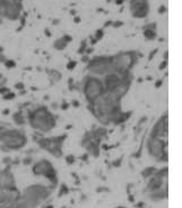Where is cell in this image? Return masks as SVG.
I'll return each mask as SVG.
<instances>
[{
	"instance_id": "cell-2",
	"label": "cell",
	"mask_w": 182,
	"mask_h": 208,
	"mask_svg": "<svg viewBox=\"0 0 182 208\" xmlns=\"http://www.w3.org/2000/svg\"><path fill=\"white\" fill-rule=\"evenodd\" d=\"M31 126L41 132H49L56 126V118L45 107H39L35 110L29 112V115Z\"/></svg>"
},
{
	"instance_id": "cell-41",
	"label": "cell",
	"mask_w": 182,
	"mask_h": 208,
	"mask_svg": "<svg viewBox=\"0 0 182 208\" xmlns=\"http://www.w3.org/2000/svg\"><path fill=\"white\" fill-rule=\"evenodd\" d=\"M46 208H53V206H48Z\"/></svg>"
},
{
	"instance_id": "cell-42",
	"label": "cell",
	"mask_w": 182,
	"mask_h": 208,
	"mask_svg": "<svg viewBox=\"0 0 182 208\" xmlns=\"http://www.w3.org/2000/svg\"><path fill=\"white\" fill-rule=\"evenodd\" d=\"M117 208H126V207H121V206H120V207H117Z\"/></svg>"
},
{
	"instance_id": "cell-15",
	"label": "cell",
	"mask_w": 182,
	"mask_h": 208,
	"mask_svg": "<svg viewBox=\"0 0 182 208\" xmlns=\"http://www.w3.org/2000/svg\"><path fill=\"white\" fill-rule=\"evenodd\" d=\"M15 186V180L9 168L0 173V189H11Z\"/></svg>"
},
{
	"instance_id": "cell-7",
	"label": "cell",
	"mask_w": 182,
	"mask_h": 208,
	"mask_svg": "<svg viewBox=\"0 0 182 208\" xmlns=\"http://www.w3.org/2000/svg\"><path fill=\"white\" fill-rule=\"evenodd\" d=\"M104 92H105L104 84L97 77H94V76L86 77V80L84 82V93L89 104L94 103Z\"/></svg>"
},
{
	"instance_id": "cell-33",
	"label": "cell",
	"mask_w": 182,
	"mask_h": 208,
	"mask_svg": "<svg viewBox=\"0 0 182 208\" xmlns=\"http://www.w3.org/2000/svg\"><path fill=\"white\" fill-rule=\"evenodd\" d=\"M162 83H163V81H162V80H158V81H156V83H155V87H156V88H160L161 85H162Z\"/></svg>"
},
{
	"instance_id": "cell-5",
	"label": "cell",
	"mask_w": 182,
	"mask_h": 208,
	"mask_svg": "<svg viewBox=\"0 0 182 208\" xmlns=\"http://www.w3.org/2000/svg\"><path fill=\"white\" fill-rule=\"evenodd\" d=\"M106 131L104 129H96L94 131H89L86 133L85 138L83 139V147L94 157H98L100 155V142L101 139L105 135Z\"/></svg>"
},
{
	"instance_id": "cell-25",
	"label": "cell",
	"mask_w": 182,
	"mask_h": 208,
	"mask_svg": "<svg viewBox=\"0 0 182 208\" xmlns=\"http://www.w3.org/2000/svg\"><path fill=\"white\" fill-rule=\"evenodd\" d=\"M51 75L53 76V79H54L56 81H58L59 79H61V74H60V73H58L57 71H52Z\"/></svg>"
},
{
	"instance_id": "cell-11",
	"label": "cell",
	"mask_w": 182,
	"mask_h": 208,
	"mask_svg": "<svg viewBox=\"0 0 182 208\" xmlns=\"http://www.w3.org/2000/svg\"><path fill=\"white\" fill-rule=\"evenodd\" d=\"M33 173L35 175H43L46 178H49L53 184H57L58 180H57V173L49 160L46 159H42L40 162H37L34 166H33Z\"/></svg>"
},
{
	"instance_id": "cell-3",
	"label": "cell",
	"mask_w": 182,
	"mask_h": 208,
	"mask_svg": "<svg viewBox=\"0 0 182 208\" xmlns=\"http://www.w3.org/2000/svg\"><path fill=\"white\" fill-rule=\"evenodd\" d=\"M50 194V190L44 186L34 184L25 189L24 194L21 197V200L25 208H35L42 201H44Z\"/></svg>"
},
{
	"instance_id": "cell-34",
	"label": "cell",
	"mask_w": 182,
	"mask_h": 208,
	"mask_svg": "<svg viewBox=\"0 0 182 208\" xmlns=\"http://www.w3.org/2000/svg\"><path fill=\"white\" fill-rule=\"evenodd\" d=\"M83 61H84V63H88V61H89V58H88V56H84V57H83Z\"/></svg>"
},
{
	"instance_id": "cell-39",
	"label": "cell",
	"mask_w": 182,
	"mask_h": 208,
	"mask_svg": "<svg viewBox=\"0 0 182 208\" xmlns=\"http://www.w3.org/2000/svg\"><path fill=\"white\" fill-rule=\"evenodd\" d=\"M45 34H46L48 37H50V32H49V30H45Z\"/></svg>"
},
{
	"instance_id": "cell-32",
	"label": "cell",
	"mask_w": 182,
	"mask_h": 208,
	"mask_svg": "<svg viewBox=\"0 0 182 208\" xmlns=\"http://www.w3.org/2000/svg\"><path fill=\"white\" fill-rule=\"evenodd\" d=\"M67 163H68V164H73L74 163V157L73 156H68V157H67Z\"/></svg>"
},
{
	"instance_id": "cell-10",
	"label": "cell",
	"mask_w": 182,
	"mask_h": 208,
	"mask_svg": "<svg viewBox=\"0 0 182 208\" xmlns=\"http://www.w3.org/2000/svg\"><path fill=\"white\" fill-rule=\"evenodd\" d=\"M22 0H0V16L8 20H17L22 12Z\"/></svg>"
},
{
	"instance_id": "cell-8",
	"label": "cell",
	"mask_w": 182,
	"mask_h": 208,
	"mask_svg": "<svg viewBox=\"0 0 182 208\" xmlns=\"http://www.w3.org/2000/svg\"><path fill=\"white\" fill-rule=\"evenodd\" d=\"M67 135L52 136V138H41L37 140V143L41 148L46 150L49 154L54 157H60L62 155V144L65 142Z\"/></svg>"
},
{
	"instance_id": "cell-12",
	"label": "cell",
	"mask_w": 182,
	"mask_h": 208,
	"mask_svg": "<svg viewBox=\"0 0 182 208\" xmlns=\"http://www.w3.org/2000/svg\"><path fill=\"white\" fill-rule=\"evenodd\" d=\"M19 197L16 188L0 189V208H15Z\"/></svg>"
},
{
	"instance_id": "cell-1",
	"label": "cell",
	"mask_w": 182,
	"mask_h": 208,
	"mask_svg": "<svg viewBox=\"0 0 182 208\" xmlns=\"http://www.w3.org/2000/svg\"><path fill=\"white\" fill-rule=\"evenodd\" d=\"M121 98L113 93L104 92L100 98H97L94 103H92L89 108L94 116L102 124H117L118 118L121 114L120 108Z\"/></svg>"
},
{
	"instance_id": "cell-29",
	"label": "cell",
	"mask_w": 182,
	"mask_h": 208,
	"mask_svg": "<svg viewBox=\"0 0 182 208\" xmlns=\"http://www.w3.org/2000/svg\"><path fill=\"white\" fill-rule=\"evenodd\" d=\"M7 92H9L8 88H6V87H2V88H0V95H5V93H7Z\"/></svg>"
},
{
	"instance_id": "cell-35",
	"label": "cell",
	"mask_w": 182,
	"mask_h": 208,
	"mask_svg": "<svg viewBox=\"0 0 182 208\" xmlns=\"http://www.w3.org/2000/svg\"><path fill=\"white\" fill-rule=\"evenodd\" d=\"M124 0H116V4L117 5H121V4H123Z\"/></svg>"
},
{
	"instance_id": "cell-13",
	"label": "cell",
	"mask_w": 182,
	"mask_h": 208,
	"mask_svg": "<svg viewBox=\"0 0 182 208\" xmlns=\"http://www.w3.org/2000/svg\"><path fill=\"white\" fill-rule=\"evenodd\" d=\"M131 14L136 18H144L149 12L148 0H131L130 1Z\"/></svg>"
},
{
	"instance_id": "cell-6",
	"label": "cell",
	"mask_w": 182,
	"mask_h": 208,
	"mask_svg": "<svg viewBox=\"0 0 182 208\" xmlns=\"http://www.w3.org/2000/svg\"><path fill=\"white\" fill-rule=\"evenodd\" d=\"M88 71L95 75H108L116 73L112 57H95L88 61Z\"/></svg>"
},
{
	"instance_id": "cell-27",
	"label": "cell",
	"mask_w": 182,
	"mask_h": 208,
	"mask_svg": "<svg viewBox=\"0 0 182 208\" xmlns=\"http://www.w3.org/2000/svg\"><path fill=\"white\" fill-rule=\"evenodd\" d=\"M113 27H120V26H122L123 25V22H121V21H117V22H112L111 24Z\"/></svg>"
},
{
	"instance_id": "cell-38",
	"label": "cell",
	"mask_w": 182,
	"mask_h": 208,
	"mask_svg": "<svg viewBox=\"0 0 182 208\" xmlns=\"http://www.w3.org/2000/svg\"><path fill=\"white\" fill-rule=\"evenodd\" d=\"M68 106H69L68 104H64V106H62V109H67V108H68Z\"/></svg>"
},
{
	"instance_id": "cell-43",
	"label": "cell",
	"mask_w": 182,
	"mask_h": 208,
	"mask_svg": "<svg viewBox=\"0 0 182 208\" xmlns=\"http://www.w3.org/2000/svg\"><path fill=\"white\" fill-rule=\"evenodd\" d=\"M0 79H1V74H0Z\"/></svg>"
},
{
	"instance_id": "cell-4",
	"label": "cell",
	"mask_w": 182,
	"mask_h": 208,
	"mask_svg": "<svg viewBox=\"0 0 182 208\" xmlns=\"http://www.w3.org/2000/svg\"><path fill=\"white\" fill-rule=\"evenodd\" d=\"M27 141V138L24 133L17 130H6L0 133V142L5 149H10V150H18L23 148Z\"/></svg>"
},
{
	"instance_id": "cell-26",
	"label": "cell",
	"mask_w": 182,
	"mask_h": 208,
	"mask_svg": "<svg viewBox=\"0 0 182 208\" xmlns=\"http://www.w3.org/2000/svg\"><path fill=\"white\" fill-rule=\"evenodd\" d=\"M168 66V60H163V61H162V63H161L160 64V66H158V68H160V71H163V69H164V68H165V67Z\"/></svg>"
},
{
	"instance_id": "cell-36",
	"label": "cell",
	"mask_w": 182,
	"mask_h": 208,
	"mask_svg": "<svg viewBox=\"0 0 182 208\" xmlns=\"http://www.w3.org/2000/svg\"><path fill=\"white\" fill-rule=\"evenodd\" d=\"M74 21H75V23H79V22H80V18H79V17H78V16H76Z\"/></svg>"
},
{
	"instance_id": "cell-31",
	"label": "cell",
	"mask_w": 182,
	"mask_h": 208,
	"mask_svg": "<svg viewBox=\"0 0 182 208\" xmlns=\"http://www.w3.org/2000/svg\"><path fill=\"white\" fill-rule=\"evenodd\" d=\"M15 88L18 90H22V89H24V84H23V83H17V84L15 85Z\"/></svg>"
},
{
	"instance_id": "cell-14",
	"label": "cell",
	"mask_w": 182,
	"mask_h": 208,
	"mask_svg": "<svg viewBox=\"0 0 182 208\" xmlns=\"http://www.w3.org/2000/svg\"><path fill=\"white\" fill-rule=\"evenodd\" d=\"M168 135V115H163L154 125L151 132V136L154 138H163Z\"/></svg>"
},
{
	"instance_id": "cell-28",
	"label": "cell",
	"mask_w": 182,
	"mask_h": 208,
	"mask_svg": "<svg viewBox=\"0 0 182 208\" xmlns=\"http://www.w3.org/2000/svg\"><path fill=\"white\" fill-rule=\"evenodd\" d=\"M157 50H158V49H154L153 51L151 52V53H149V56H148V59L149 60H152L154 58V56H155V55H156V53H157Z\"/></svg>"
},
{
	"instance_id": "cell-16",
	"label": "cell",
	"mask_w": 182,
	"mask_h": 208,
	"mask_svg": "<svg viewBox=\"0 0 182 208\" xmlns=\"http://www.w3.org/2000/svg\"><path fill=\"white\" fill-rule=\"evenodd\" d=\"M73 40V38L70 37V35H64L62 38H60L58 40H56V42H54V48L57 49V50H64L67 45L70 42Z\"/></svg>"
},
{
	"instance_id": "cell-18",
	"label": "cell",
	"mask_w": 182,
	"mask_h": 208,
	"mask_svg": "<svg viewBox=\"0 0 182 208\" xmlns=\"http://www.w3.org/2000/svg\"><path fill=\"white\" fill-rule=\"evenodd\" d=\"M155 172H156L155 167H147V168H145L144 171L141 172V174H143L144 178H151Z\"/></svg>"
},
{
	"instance_id": "cell-17",
	"label": "cell",
	"mask_w": 182,
	"mask_h": 208,
	"mask_svg": "<svg viewBox=\"0 0 182 208\" xmlns=\"http://www.w3.org/2000/svg\"><path fill=\"white\" fill-rule=\"evenodd\" d=\"M144 37L147 40H154L156 38V32L153 29H144Z\"/></svg>"
},
{
	"instance_id": "cell-24",
	"label": "cell",
	"mask_w": 182,
	"mask_h": 208,
	"mask_svg": "<svg viewBox=\"0 0 182 208\" xmlns=\"http://www.w3.org/2000/svg\"><path fill=\"white\" fill-rule=\"evenodd\" d=\"M76 65H77V61H74V60H71V61H69V63L67 64V68H68V69H70V71H73L74 68L76 67Z\"/></svg>"
},
{
	"instance_id": "cell-37",
	"label": "cell",
	"mask_w": 182,
	"mask_h": 208,
	"mask_svg": "<svg viewBox=\"0 0 182 208\" xmlns=\"http://www.w3.org/2000/svg\"><path fill=\"white\" fill-rule=\"evenodd\" d=\"M111 24H112V22H111V21H109V22H106L105 24H104V26H109V25H111Z\"/></svg>"
},
{
	"instance_id": "cell-9",
	"label": "cell",
	"mask_w": 182,
	"mask_h": 208,
	"mask_svg": "<svg viewBox=\"0 0 182 208\" xmlns=\"http://www.w3.org/2000/svg\"><path fill=\"white\" fill-rule=\"evenodd\" d=\"M148 152L157 160V162H168V151H166V142H164L160 138H148L147 141Z\"/></svg>"
},
{
	"instance_id": "cell-23",
	"label": "cell",
	"mask_w": 182,
	"mask_h": 208,
	"mask_svg": "<svg viewBox=\"0 0 182 208\" xmlns=\"http://www.w3.org/2000/svg\"><path fill=\"white\" fill-rule=\"evenodd\" d=\"M14 98H15V93H13V92H7V93L4 95V99L5 100H10V99H14Z\"/></svg>"
},
{
	"instance_id": "cell-30",
	"label": "cell",
	"mask_w": 182,
	"mask_h": 208,
	"mask_svg": "<svg viewBox=\"0 0 182 208\" xmlns=\"http://www.w3.org/2000/svg\"><path fill=\"white\" fill-rule=\"evenodd\" d=\"M165 12H166L165 6H161V7L158 8V13H160V14H163V13H165Z\"/></svg>"
},
{
	"instance_id": "cell-22",
	"label": "cell",
	"mask_w": 182,
	"mask_h": 208,
	"mask_svg": "<svg viewBox=\"0 0 182 208\" xmlns=\"http://www.w3.org/2000/svg\"><path fill=\"white\" fill-rule=\"evenodd\" d=\"M86 49H87V45H86V41L84 40V41L81 42V46H80V48L78 49V52H79V53H83L84 51H86Z\"/></svg>"
},
{
	"instance_id": "cell-20",
	"label": "cell",
	"mask_w": 182,
	"mask_h": 208,
	"mask_svg": "<svg viewBox=\"0 0 182 208\" xmlns=\"http://www.w3.org/2000/svg\"><path fill=\"white\" fill-rule=\"evenodd\" d=\"M103 35H104V32H103L102 29H100V30H97L96 32H95V40L96 41H98V40H101L103 38Z\"/></svg>"
},
{
	"instance_id": "cell-40",
	"label": "cell",
	"mask_w": 182,
	"mask_h": 208,
	"mask_svg": "<svg viewBox=\"0 0 182 208\" xmlns=\"http://www.w3.org/2000/svg\"><path fill=\"white\" fill-rule=\"evenodd\" d=\"M4 129H5V127L0 126V133H1V132H2V131H4Z\"/></svg>"
},
{
	"instance_id": "cell-19",
	"label": "cell",
	"mask_w": 182,
	"mask_h": 208,
	"mask_svg": "<svg viewBox=\"0 0 182 208\" xmlns=\"http://www.w3.org/2000/svg\"><path fill=\"white\" fill-rule=\"evenodd\" d=\"M13 118H14L15 123H17L18 125H21V124H24V116L22 115V113H16L14 114V116H13Z\"/></svg>"
},
{
	"instance_id": "cell-21",
	"label": "cell",
	"mask_w": 182,
	"mask_h": 208,
	"mask_svg": "<svg viewBox=\"0 0 182 208\" xmlns=\"http://www.w3.org/2000/svg\"><path fill=\"white\" fill-rule=\"evenodd\" d=\"M5 65L8 67V68H13V67L16 66V63L14 60H10V59H6L5 60Z\"/></svg>"
}]
</instances>
